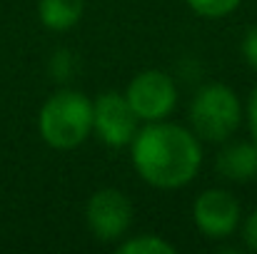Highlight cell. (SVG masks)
Masks as SVG:
<instances>
[{
    "label": "cell",
    "instance_id": "obj_1",
    "mask_svg": "<svg viewBox=\"0 0 257 254\" xmlns=\"http://www.w3.org/2000/svg\"><path fill=\"white\" fill-rule=\"evenodd\" d=\"M202 140L185 125L160 120L145 122L130 142V162L153 189H182L202 169Z\"/></svg>",
    "mask_w": 257,
    "mask_h": 254
},
{
    "label": "cell",
    "instance_id": "obj_2",
    "mask_svg": "<svg viewBox=\"0 0 257 254\" xmlns=\"http://www.w3.org/2000/svg\"><path fill=\"white\" fill-rule=\"evenodd\" d=\"M38 132L53 150H75L92 135V100L83 90H55L38 112Z\"/></svg>",
    "mask_w": 257,
    "mask_h": 254
},
{
    "label": "cell",
    "instance_id": "obj_3",
    "mask_svg": "<svg viewBox=\"0 0 257 254\" xmlns=\"http://www.w3.org/2000/svg\"><path fill=\"white\" fill-rule=\"evenodd\" d=\"M245 120V105L237 92L225 83H207L197 87L190 100L187 122L202 142H227Z\"/></svg>",
    "mask_w": 257,
    "mask_h": 254
},
{
    "label": "cell",
    "instance_id": "obj_4",
    "mask_svg": "<svg viewBox=\"0 0 257 254\" xmlns=\"http://www.w3.org/2000/svg\"><path fill=\"white\" fill-rule=\"evenodd\" d=\"M135 219V207L122 189L102 187L90 194L85 204V227L87 232L102 244H117L130 234Z\"/></svg>",
    "mask_w": 257,
    "mask_h": 254
},
{
    "label": "cell",
    "instance_id": "obj_5",
    "mask_svg": "<svg viewBox=\"0 0 257 254\" xmlns=\"http://www.w3.org/2000/svg\"><path fill=\"white\" fill-rule=\"evenodd\" d=\"M122 95L140 122L170 120L177 107V83L170 73L158 68H148L133 75Z\"/></svg>",
    "mask_w": 257,
    "mask_h": 254
},
{
    "label": "cell",
    "instance_id": "obj_6",
    "mask_svg": "<svg viewBox=\"0 0 257 254\" xmlns=\"http://www.w3.org/2000/svg\"><path fill=\"white\" fill-rule=\"evenodd\" d=\"M140 130V120L133 112L122 92L105 90L92 100V135L110 150L130 147Z\"/></svg>",
    "mask_w": 257,
    "mask_h": 254
},
{
    "label": "cell",
    "instance_id": "obj_7",
    "mask_svg": "<svg viewBox=\"0 0 257 254\" xmlns=\"http://www.w3.org/2000/svg\"><path fill=\"white\" fill-rule=\"evenodd\" d=\"M192 222L207 239H230L242 224V204L230 189L210 187L195 197Z\"/></svg>",
    "mask_w": 257,
    "mask_h": 254
},
{
    "label": "cell",
    "instance_id": "obj_8",
    "mask_svg": "<svg viewBox=\"0 0 257 254\" xmlns=\"http://www.w3.org/2000/svg\"><path fill=\"white\" fill-rule=\"evenodd\" d=\"M225 147L217 152L215 167L220 177L235 184H245L257 179V142L252 140H235V142H222Z\"/></svg>",
    "mask_w": 257,
    "mask_h": 254
},
{
    "label": "cell",
    "instance_id": "obj_9",
    "mask_svg": "<svg viewBox=\"0 0 257 254\" xmlns=\"http://www.w3.org/2000/svg\"><path fill=\"white\" fill-rule=\"evenodd\" d=\"M85 13V0H38V20L50 33L73 30Z\"/></svg>",
    "mask_w": 257,
    "mask_h": 254
},
{
    "label": "cell",
    "instance_id": "obj_10",
    "mask_svg": "<svg viewBox=\"0 0 257 254\" xmlns=\"http://www.w3.org/2000/svg\"><path fill=\"white\" fill-rule=\"evenodd\" d=\"M115 249L120 254H175L177 252V247L172 242H168L160 234H150V232H145V234H127V237H122L115 244Z\"/></svg>",
    "mask_w": 257,
    "mask_h": 254
},
{
    "label": "cell",
    "instance_id": "obj_11",
    "mask_svg": "<svg viewBox=\"0 0 257 254\" xmlns=\"http://www.w3.org/2000/svg\"><path fill=\"white\" fill-rule=\"evenodd\" d=\"M185 5L205 20H222L232 15L242 5V0H185Z\"/></svg>",
    "mask_w": 257,
    "mask_h": 254
},
{
    "label": "cell",
    "instance_id": "obj_12",
    "mask_svg": "<svg viewBox=\"0 0 257 254\" xmlns=\"http://www.w3.org/2000/svg\"><path fill=\"white\" fill-rule=\"evenodd\" d=\"M48 73L55 83H68L75 73V55L68 48H58L48 60Z\"/></svg>",
    "mask_w": 257,
    "mask_h": 254
},
{
    "label": "cell",
    "instance_id": "obj_13",
    "mask_svg": "<svg viewBox=\"0 0 257 254\" xmlns=\"http://www.w3.org/2000/svg\"><path fill=\"white\" fill-rule=\"evenodd\" d=\"M242 60L257 73V25L247 28V33L242 38Z\"/></svg>",
    "mask_w": 257,
    "mask_h": 254
},
{
    "label": "cell",
    "instance_id": "obj_14",
    "mask_svg": "<svg viewBox=\"0 0 257 254\" xmlns=\"http://www.w3.org/2000/svg\"><path fill=\"white\" fill-rule=\"evenodd\" d=\"M245 122H247V130H250V140L257 142V85L252 87V92L245 102Z\"/></svg>",
    "mask_w": 257,
    "mask_h": 254
},
{
    "label": "cell",
    "instance_id": "obj_15",
    "mask_svg": "<svg viewBox=\"0 0 257 254\" xmlns=\"http://www.w3.org/2000/svg\"><path fill=\"white\" fill-rule=\"evenodd\" d=\"M242 244L245 249L257 254V209L252 214H247V219L242 222Z\"/></svg>",
    "mask_w": 257,
    "mask_h": 254
}]
</instances>
